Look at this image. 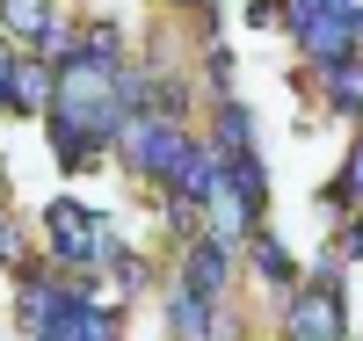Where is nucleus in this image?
I'll use <instances>...</instances> for the list:
<instances>
[{"label": "nucleus", "instance_id": "nucleus-5", "mask_svg": "<svg viewBox=\"0 0 363 341\" xmlns=\"http://www.w3.org/2000/svg\"><path fill=\"white\" fill-rule=\"evenodd\" d=\"M211 152L218 160H247V152H262L255 145V116H247V102H218V116H211Z\"/></svg>", "mask_w": 363, "mask_h": 341}, {"label": "nucleus", "instance_id": "nucleus-3", "mask_svg": "<svg viewBox=\"0 0 363 341\" xmlns=\"http://www.w3.org/2000/svg\"><path fill=\"white\" fill-rule=\"evenodd\" d=\"M225 269H233V247L225 240H189V247H182V298H196V305H218L225 298Z\"/></svg>", "mask_w": 363, "mask_h": 341}, {"label": "nucleus", "instance_id": "nucleus-11", "mask_svg": "<svg viewBox=\"0 0 363 341\" xmlns=\"http://www.w3.org/2000/svg\"><path fill=\"white\" fill-rule=\"evenodd\" d=\"M247 255H255V269H262V284H277V291H298V262L277 247V233H255V240H247Z\"/></svg>", "mask_w": 363, "mask_h": 341}, {"label": "nucleus", "instance_id": "nucleus-4", "mask_svg": "<svg viewBox=\"0 0 363 341\" xmlns=\"http://www.w3.org/2000/svg\"><path fill=\"white\" fill-rule=\"evenodd\" d=\"M51 102H58V66L51 58H37V51H22V66H15V116H51Z\"/></svg>", "mask_w": 363, "mask_h": 341}, {"label": "nucleus", "instance_id": "nucleus-15", "mask_svg": "<svg viewBox=\"0 0 363 341\" xmlns=\"http://www.w3.org/2000/svg\"><path fill=\"white\" fill-rule=\"evenodd\" d=\"M174 8H203V15H211V0H174Z\"/></svg>", "mask_w": 363, "mask_h": 341}, {"label": "nucleus", "instance_id": "nucleus-1", "mask_svg": "<svg viewBox=\"0 0 363 341\" xmlns=\"http://www.w3.org/2000/svg\"><path fill=\"white\" fill-rule=\"evenodd\" d=\"M44 240H51V262L66 269V276H95L109 262V247H116V233L102 225V211H87L73 196H58L44 211Z\"/></svg>", "mask_w": 363, "mask_h": 341}, {"label": "nucleus", "instance_id": "nucleus-12", "mask_svg": "<svg viewBox=\"0 0 363 341\" xmlns=\"http://www.w3.org/2000/svg\"><path fill=\"white\" fill-rule=\"evenodd\" d=\"M211 313L218 305H196V298H167V327H174V341H211Z\"/></svg>", "mask_w": 363, "mask_h": 341}, {"label": "nucleus", "instance_id": "nucleus-6", "mask_svg": "<svg viewBox=\"0 0 363 341\" xmlns=\"http://www.w3.org/2000/svg\"><path fill=\"white\" fill-rule=\"evenodd\" d=\"M44 123H51V152H58V167H66V174H80V167H95L102 152H109L102 138H87V131H80V123H73L66 109H51Z\"/></svg>", "mask_w": 363, "mask_h": 341}, {"label": "nucleus", "instance_id": "nucleus-7", "mask_svg": "<svg viewBox=\"0 0 363 341\" xmlns=\"http://www.w3.org/2000/svg\"><path fill=\"white\" fill-rule=\"evenodd\" d=\"M218 189H225V160H218L211 145H196L189 160H182V174H174V196H189V203H211Z\"/></svg>", "mask_w": 363, "mask_h": 341}, {"label": "nucleus", "instance_id": "nucleus-9", "mask_svg": "<svg viewBox=\"0 0 363 341\" xmlns=\"http://www.w3.org/2000/svg\"><path fill=\"white\" fill-rule=\"evenodd\" d=\"M320 95L335 102L342 116H363V58H342V66H313Z\"/></svg>", "mask_w": 363, "mask_h": 341}, {"label": "nucleus", "instance_id": "nucleus-8", "mask_svg": "<svg viewBox=\"0 0 363 341\" xmlns=\"http://www.w3.org/2000/svg\"><path fill=\"white\" fill-rule=\"evenodd\" d=\"M44 29H51V0H0V37L8 44H44Z\"/></svg>", "mask_w": 363, "mask_h": 341}, {"label": "nucleus", "instance_id": "nucleus-13", "mask_svg": "<svg viewBox=\"0 0 363 341\" xmlns=\"http://www.w3.org/2000/svg\"><path fill=\"white\" fill-rule=\"evenodd\" d=\"M327 203H335V211H356V203H363V145L349 152V167L327 181Z\"/></svg>", "mask_w": 363, "mask_h": 341}, {"label": "nucleus", "instance_id": "nucleus-10", "mask_svg": "<svg viewBox=\"0 0 363 341\" xmlns=\"http://www.w3.org/2000/svg\"><path fill=\"white\" fill-rule=\"evenodd\" d=\"M225 189L262 218V211H269V167H262V152H247V160H225Z\"/></svg>", "mask_w": 363, "mask_h": 341}, {"label": "nucleus", "instance_id": "nucleus-14", "mask_svg": "<svg viewBox=\"0 0 363 341\" xmlns=\"http://www.w3.org/2000/svg\"><path fill=\"white\" fill-rule=\"evenodd\" d=\"M342 255H363V218H356V225L342 233Z\"/></svg>", "mask_w": 363, "mask_h": 341}, {"label": "nucleus", "instance_id": "nucleus-2", "mask_svg": "<svg viewBox=\"0 0 363 341\" xmlns=\"http://www.w3.org/2000/svg\"><path fill=\"white\" fill-rule=\"evenodd\" d=\"M116 152H124V167H131V174H145V181H160V189H174V174H182V160L196 152V138L182 131V123L131 116V131L116 138Z\"/></svg>", "mask_w": 363, "mask_h": 341}]
</instances>
